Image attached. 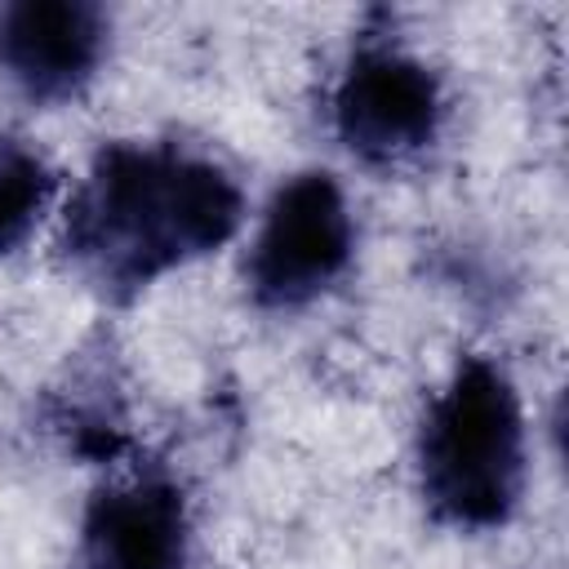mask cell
<instances>
[{"label": "cell", "mask_w": 569, "mask_h": 569, "mask_svg": "<svg viewBox=\"0 0 569 569\" xmlns=\"http://www.w3.org/2000/svg\"><path fill=\"white\" fill-rule=\"evenodd\" d=\"M244 222L240 178L182 138H111L58 213L62 267L107 307L227 249Z\"/></svg>", "instance_id": "cell-1"}, {"label": "cell", "mask_w": 569, "mask_h": 569, "mask_svg": "<svg viewBox=\"0 0 569 569\" xmlns=\"http://www.w3.org/2000/svg\"><path fill=\"white\" fill-rule=\"evenodd\" d=\"M418 498L449 533H498L529 485V427L516 378L485 351H462L427 400L413 440Z\"/></svg>", "instance_id": "cell-2"}, {"label": "cell", "mask_w": 569, "mask_h": 569, "mask_svg": "<svg viewBox=\"0 0 569 569\" xmlns=\"http://www.w3.org/2000/svg\"><path fill=\"white\" fill-rule=\"evenodd\" d=\"M449 120L445 76L387 27H360L329 89L338 147L373 169L400 173L436 151Z\"/></svg>", "instance_id": "cell-3"}, {"label": "cell", "mask_w": 569, "mask_h": 569, "mask_svg": "<svg viewBox=\"0 0 569 569\" xmlns=\"http://www.w3.org/2000/svg\"><path fill=\"white\" fill-rule=\"evenodd\" d=\"M356 262V218L329 169L289 173L262 204L240 280L267 316H298L333 293Z\"/></svg>", "instance_id": "cell-4"}, {"label": "cell", "mask_w": 569, "mask_h": 569, "mask_svg": "<svg viewBox=\"0 0 569 569\" xmlns=\"http://www.w3.org/2000/svg\"><path fill=\"white\" fill-rule=\"evenodd\" d=\"M191 498L160 462L111 471L84 498L71 569H187Z\"/></svg>", "instance_id": "cell-5"}, {"label": "cell", "mask_w": 569, "mask_h": 569, "mask_svg": "<svg viewBox=\"0 0 569 569\" xmlns=\"http://www.w3.org/2000/svg\"><path fill=\"white\" fill-rule=\"evenodd\" d=\"M111 13L93 0H4L0 84L27 107H71L102 76Z\"/></svg>", "instance_id": "cell-6"}, {"label": "cell", "mask_w": 569, "mask_h": 569, "mask_svg": "<svg viewBox=\"0 0 569 569\" xmlns=\"http://www.w3.org/2000/svg\"><path fill=\"white\" fill-rule=\"evenodd\" d=\"M58 173L36 142L0 133V258L18 253L53 209Z\"/></svg>", "instance_id": "cell-7"}]
</instances>
